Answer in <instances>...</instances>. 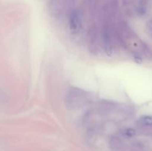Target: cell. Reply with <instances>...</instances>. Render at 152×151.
I'll return each mask as SVG.
<instances>
[{
  "mask_svg": "<svg viewBox=\"0 0 152 151\" xmlns=\"http://www.w3.org/2000/svg\"><path fill=\"white\" fill-rule=\"evenodd\" d=\"M135 134H136V132L132 128H126L123 130V135L126 137H133L135 136Z\"/></svg>",
  "mask_w": 152,
  "mask_h": 151,
  "instance_id": "obj_3",
  "label": "cell"
},
{
  "mask_svg": "<svg viewBox=\"0 0 152 151\" xmlns=\"http://www.w3.org/2000/svg\"><path fill=\"white\" fill-rule=\"evenodd\" d=\"M70 27L71 29L76 30L79 26L80 24V16H79L78 13L76 11L72 12L70 16Z\"/></svg>",
  "mask_w": 152,
  "mask_h": 151,
  "instance_id": "obj_1",
  "label": "cell"
},
{
  "mask_svg": "<svg viewBox=\"0 0 152 151\" xmlns=\"http://www.w3.org/2000/svg\"><path fill=\"white\" fill-rule=\"evenodd\" d=\"M112 147L114 151H125L124 147L122 145L120 142H117V143H112Z\"/></svg>",
  "mask_w": 152,
  "mask_h": 151,
  "instance_id": "obj_4",
  "label": "cell"
},
{
  "mask_svg": "<svg viewBox=\"0 0 152 151\" xmlns=\"http://www.w3.org/2000/svg\"><path fill=\"white\" fill-rule=\"evenodd\" d=\"M140 121L141 124L145 126H151L152 116H151V115H144V116L141 117Z\"/></svg>",
  "mask_w": 152,
  "mask_h": 151,
  "instance_id": "obj_2",
  "label": "cell"
}]
</instances>
